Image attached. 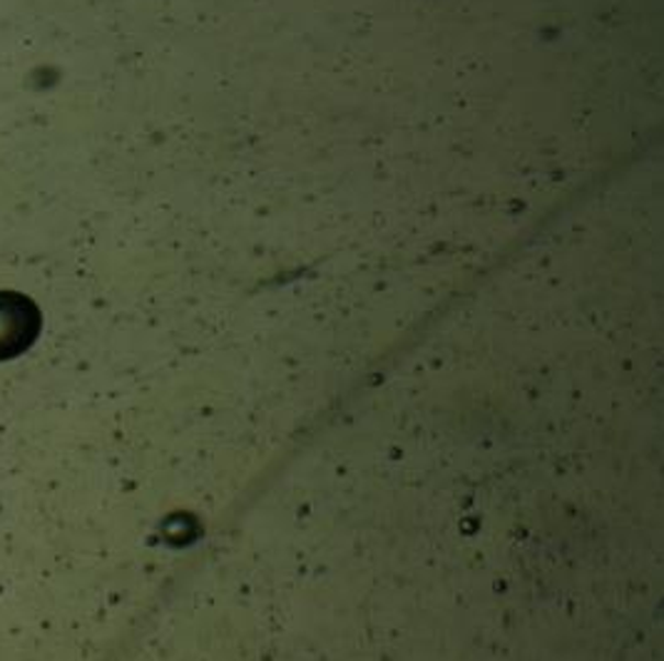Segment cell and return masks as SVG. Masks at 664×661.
<instances>
[{"mask_svg": "<svg viewBox=\"0 0 664 661\" xmlns=\"http://www.w3.org/2000/svg\"><path fill=\"white\" fill-rule=\"evenodd\" d=\"M41 311L27 296L0 294V361L21 356L41 333Z\"/></svg>", "mask_w": 664, "mask_h": 661, "instance_id": "1", "label": "cell"}]
</instances>
